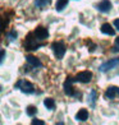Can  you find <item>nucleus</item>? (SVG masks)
I'll list each match as a JSON object with an SVG mask.
<instances>
[{"label":"nucleus","mask_w":119,"mask_h":125,"mask_svg":"<svg viewBox=\"0 0 119 125\" xmlns=\"http://www.w3.org/2000/svg\"><path fill=\"white\" fill-rule=\"evenodd\" d=\"M15 88H18L21 89L22 92H24V93H28V94H31L35 92V87H33V84L31 82H27L24 81V79H21V81H18L15 83Z\"/></svg>","instance_id":"1"},{"label":"nucleus","mask_w":119,"mask_h":125,"mask_svg":"<svg viewBox=\"0 0 119 125\" xmlns=\"http://www.w3.org/2000/svg\"><path fill=\"white\" fill-rule=\"evenodd\" d=\"M41 45L37 43V38L35 36V33H28L24 41V49L26 50H37Z\"/></svg>","instance_id":"2"},{"label":"nucleus","mask_w":119,"mask_h":125,"mask_svg":"<svg viewBox=\"0 0 119 125\" xmlns=\"http://www.w3.org/2000/svg\"><path fill=\"white\" fill-rule=\"evenodd\" d=\"M51 49L54 51V55L56 56V59H61L65 54V45L61 41H55L51 45Z\"/></svg>","instance_id":"3"},{"label":"nucleus","mask_w":119,"mask_h":125,"mask_svg":"<svg viewBox=\"0 0 119 125\" xmlns=\"http://www.w3.org/2000/svg\"><path fill=\"white\" fill-rule=\"evenodd\" d=\"M118 65H119V59H111V60H109V61L104 62V64H101V66H100V72L105 73V72H107V70L114 69V68L118 66Z\"/></svg>","instance_id":"4"},{"label":"nucleus","mask_w":119,"mask_h":125,"mask_svg":"<svg viewBox=\"0 0 119 125\" xmlns=\"http://www.w3.org/2000/svg\"><path fill=\"white\" fill-rule=\"evenodd\" d=\"M91 79H92V73L91 72H81V73H78V74L76 75V82H81V83H88V82H91Z\"/></svg>","instance_id":"5"},{"label":"nucleus","mask_w":119,"mask_h":125,"mask_svg":"<svg viewBox=\"0 0 119 125\" xmlns=\"http://www.w3.org/2000/svg\"><path fill=\"white\" fill-rule=\"evenodd\" d=\"M76 79H73L71 77H68L65 79V82L63 84V88H64V93L68 94V96H73L74 94V91H73V82H74Z\"/></svg>","instance_id":"6"},{"label":"nucleus","mask_w":119,"mask_h":125,"mask_svg":"<svg viewBox=\"0 0 119 125\" xmlns=\"http://www.w3.org/2000/svg\"><path fill=\"white\" fill-rule=\"evenodd\" d=\"M35 36H36V38L37 40H40V41H42V40H45V38H48L49 37V31H48V28H45V27H42V26H38L36 30H35Z\"/></svg>","instance_id":"7"},{"label":"nucleus","mask_w":119,"mask_h":125,"mask_svg":"<svg viewBox=\"0 0 119 125\" xmlns=\"http://www.w3.org/2000/svg\"><path fill=\"white\" fill-rule=\"evenodd\" d=\"M119 96V87H109L105 91V97L107 100H113Z\"/></svg>","instance_id":"8"},{"label":"nucleus","mask_w":119,"mask_h":125,"mask_svg":"<svg viewBox=\"0 0 119 125\" xmlns=\"http://www.w3.org/2000/svg\"><path fill=\"white\" fill-rule=\"evenodd\" d=\"M110 9H111V3L109 0H103L97 4V10L101 13H107Z\"/></svg>","instance_id":"9"},{"label":"nucleus","mask_w":119,"mask_h":125,"mask_svg":"<svg viewBox=\"0 0 119 125\" xmlns=\"http://www.w3.org/2000/svg\"><path fill=\"white\" fill-rule=\"evenodd\" d=\"M26 60L28 64H31L32 66H35V68H40V66H42L41 64V61H40L36 56H32V55H27L26 56Z\"/></svg>","instance_id":"10"},{"label":"nucleus","mask_w":119,"mask_h":125,"mask_svg":"<svg viewBox=\"0 0 119 125\" xmlns=\"http://www.w3.org/2000/svg\"><path fill=\"white\" fill-rule=\"evenodd\" d=\"M101 32L105 33V35H109V36H114L115 35V31H114V28L111 27V24L109 23H104L103 26H101Z\"/></svg>","instance_id":"11"},{"label":"nucleus","mask_w":119,"mask_h":125,"mask_svg":"<svg viewBox=\"0 0 119 125\" xmlns=\"http://www.w3.org/2000/svg\"><path fill=\"white\" fill-rule=\"evenodd\" d=\"M87 117H88V111L86 109H81L76 114V119H77V120H79V121L87 120Z\"/></svg>","instance_id":"12"},{"label":"nucleus","mask_w":119,"mask_h":125,"mask_svg":"<svg viewBox=\"0 0 119 125\" xmlns=\"http://www.w3.org/2000/svg\"><path fill=\"white\" fill-rule=\"evenodd\" d=\"M96 97H97V93H96V91L92 89L91 92H90V94L87 96V101L90 102V105H91L92 107L95 106V101H96Z\"/></svg>","instance_id":"13"},{"label":"nucleus","mask_w":119,"mask_h":125,"mask_svg":"<svg viewBox=\"0 0 119 125\" xmlns=\"http://www.w3.org/2000/svg\"><path fill=\"white\" fill-rule=\"evenodd\" d=\"M67 5H68V0H58V1H56V5H55L56 12H61Z\"/></svg>","instance_id":"14"},{"label":"nucleus","mask_w":119,"mask_h":125,"mask_svg":"<svg viewBox=\"0 0 119 125\" xmlns=\"http://www.w3.org/2000/svg\"><path fill=\"white\" fill-rule=\"evenodd\" d=\"M44 105L48 110H54L55 109V102L53 98H45L44 100Z\"/></svg>","instance_id":"15"},{"label":"nucleus","mask_w":119,"mask_h":125,"mask_svg":"<svg viewBox=\"0 0 119 125\" xmlns=\"http://www.w3.org/2000/svg\"><path fill=\"white\" fill-rule=\"evenodd\" d=\"M37 112V109L35 106H27V109H26V114L28 116H33Z\"/></svg>","instance_id":"16"},{"label":"nucleus","mask_w":119,"mask_h":125,"mask_svg":"<svg viewBox=\"0 0 119 125\" xmlns=\"http://www.w3.org/2000/svg\"><path fill=\"white\" fill-rule=\"evenodd\" d=\"M50 1L51 0H36V7H38V8H44V7H46V5H49L50 4Z\"/></svg>","instance_id":"17"},{"label":"nucleus","mask_w":119,"mask_h":125,"mask_svg":"<svg viewBox=\"0 0 119 125\" xmlns=\"http://www.w3.org/2000/svg\"><path fill=\"white\" fill-rule=\"evenodd\" d=\"M17 36H18V35H17V32H15V31H12L10 33H8V38H9V41H14V40L17 38Z\"/></svg>","instance_id":"18"},{"label":"nucleus","mask_w":119,"mask_h":125,"mask_svg":"<svg viewBox=\"0 0 119 125\" xmlns=\"http://www.w3.org/2000/svg\"><path fill=\"white\" fill-rule=\"evenodd\" d=\"M32 124H33V125H44L45 123H44L42 120H37V119H33V120H32Z\"/></svg>","instance_id":"19"},{"label":"nucleus","mask_w":119,"mask_h":125,"mask_svg":"<svg viewBox=\"0 0 119 125\" xmlns=\"http://www.w3.org/2000/svg\"><path fill=\"white\" fill-rule=\"evenodd\" d=\"M114 26H115V28L119 31V19H115L114 21Z\"/></svg>","instance_id":"20"},{"label":"nucleus","mask_w":119,"mask_h":125,"mask_svg":"<svg viewBox=\"0 0 119 125\" xmlns=\"http://www.w3.org/2000/svg\"><path fill=\"white\" fill-rule=\"evenodd\" d=\"M4 58H5V51H4V50H1V59H0V61H1V62H3Z\"/></svg>","instance_id":"21"},{"label":"nucleus","mask_w":119,"mask_h":125,"mask_svg":"<svg viewBox=\"0 0 119 125\" xmlns=\"http://www.w3.org/2000/svg\"><path fill=\"white\" fill-rule=\"evenodd\" d=\"M113 51H114V52H117V51H119V49H118V47H113Z\"/></svg>","instance_id":"22"},{"label":"nucleus","mask_w":119,"mask_h":125,"mask_svg":"<svg viewBox=\"0 0 119 125\" xmlns=\"http://www.w3.org/2000/svg\"><path fill=\"white\" fill-rule=\"evenodd\" d=\"M115 43H117L118 46H119V37H118V38H115Z\"/></svg>","instance_id":"23"}]
</instances>
